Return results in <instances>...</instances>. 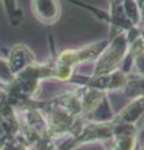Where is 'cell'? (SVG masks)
I'll list each match as a JSON object with an SVG mask.
<instances>
[{
    "label": "cell",
    "mask_w": 144,
    "mask_h": 150,
    "mask_svg": "<svg viewBox=\"0 0 144 150\" xmlns=\"http://www.w3.org/2000/svg\"><path fill=\"white\" fill-rule=\"evenodd\" d=\"M109 40L95 41L87 44L79 49L64 50L54 58V79L60 81H69L74 75V70L78 65L95 62L101 51L108 45Z\"/></svg>",
    "instance_id": "cell-1"
},
{
    "label": "cell",
    "mask_w": 144,
    "mask_h": 150,
    "mask_svg": "<svg viewBox=\"0 0 144 150\" xmlns=\"http://www.w3.org/2000/svg\"><path fill=\"white\" fill-rule=\"evenodd\" d=\"M108 40V45L94 62V69H93L90 76H98V75L108 74L120 69V65L127 58L129 51L127 33H120Z\"/></svg>",
    "instance_id": "cell-2"
},
{
    "label": "cell",
    "mask_w": 144,
    "mask_h": 150,
    "mask_svg": "<svg viewBox=\"0 0 144 150\" xmlns=\"http://www.w3.org/2000/svg\"><path fill=\"white\" fill-rule=\"evenodd\" d=\"M128 74H125L123 70H114L111 73L98 75V76H85V75H73L69 81L75 84V85L89 86L103 93L108 91H117L123 90L127 85Z\"/></svg>",
    "instance_id": "cell-3"
},
{
    "label": "cell",
    "mask_w": 144,
    "mask_h": 150,
    "mask_svg": "<svg viewBox=\"0 0 144 150\" xmlns=\"http://www.w3.org/2000/svg\"><path fill=\"white\" fill-rule=\"evenodd\" d=\"M113 128V146L110 150H134L137 145V126L135 124L118 123L111 118Z\"/></svg>",
    "instance_id": "cell-4"
},
{
    "label": "cell",
    "mask_w": 144,
    "mask_h": 150,
    "mask_svg": "<svg viewBox=\"0 0 144 150\" xmlns=\"http://www.w3.org/2000/svg\"><path fill=\"white\" fill-rule=\"evenodd\" d=\"M31 9L35 18L45 25H54L62 14L59 0H31Z\"/></svg>",
    "instance_id": "cell-5"
},
{
    "label": "cell",
    "mask_w": 144,
    "mask_h": 150,
    "mask_svg": "<svg viewBox=\"0 0 144 150\" xmlns=\"http://www.w3.org/2000/svg\"><path fill=\"white\" fill-rule=\"evenodd\" d=\"M8 64L11 73L15 76L21 70H24L29 65L36 62L35 54L31 51L30 48H28L25 44H16L9 50L8 54Z\"/></svg>",
    "instance_id": "cell-6"
},
{
    "label": "cell",
    "mask_w": 144,
    "mask_h": 150,
    "mask_svg": "<svg viewBox=\"0 0 144 150\" xmlns=\"http://www.w3.org/2000/svg\"><path fill=\"white\" fill-rule=\"evenodd\" d=\"M144 112V98H135L131 104H128L119 114L114 115V120L118 123L135 124Z\"/></svg>",
    "instance_id": "cell-7"
},
{
    "label": "cell",
    "mask_w": 144,
    "mask_h": 150,
    "mask_svg": "<svg viewBox=\"0 0 144 150\" xmlns=\"http://www.w3.org/2000/svg\"><path fill=\"white\" fill-rule=\"evenodd\" d=\"M1 4L9 25L13 28H18L24 19V13L18 4V0H1Z\"/></svg>",
    "instance_id": "cell-8"
},
{
    "label": "cell",
    "mask_w": 144,
    "mask_h": 150,
    "mask_svg": "<svg viewBox=\"0 0 144 150\" xmlns=\"http://www.w3.org/2000/svg\"><path fill=\"white\" fill-rule=\"evenodd\" d=\"M0 150H33L30 145L26 143V140L23 138V135H19L16 138H13L3 145Z\"/></svg>",
    "instance_id": "cell-9"
},
{
    "label": "cell",
    "mask_w": 144,
    "mask_h": 150,
    "mask_svg": "<svg viewBox=\"0 0 144 150\" xmlns=\"http://www.w3.org/2000/svg\"><path fill=\"white\" fill-rule=\"evenodd\" d=\"M0 109H1V108H0ZM10 139L11 138L9 137V134H8V131L5 129V126H4L1 119H0V148H1L3 145L5 144L8 140H10Z\"/></svg>",
    "instance_id": "cell-10"
},
{
    "label": "cell",
    "mask_w": 144,
    "mask_h": 150,
    "mask_svg": "<svg viewBox=\"0 0 144 150\" xmlns=\"http://www.w3.org/2000/svg\"><path fill=\"white\" fill-rule=\"evenodd\" d=\"M5 101H6V90L5 89H0V108L4 105Z\"/></svg>",
    "instance_id": "cell-11"
},
{
    "label": "cell",
    "mask_w": 144,
    "mask_h": 150,
    "mask_svg": "<svg viewBox=\"0 0 144 150\" xmlns=\"http://www.w3.org/2000/svg\"><path fill=\"white\" fill-rule=\"evenodd\" d=\"M0 89H5V88H4V86L1 85V84H0Z\"/></svg>",
    "instance_id": "cell-12"
}]
</instances>
